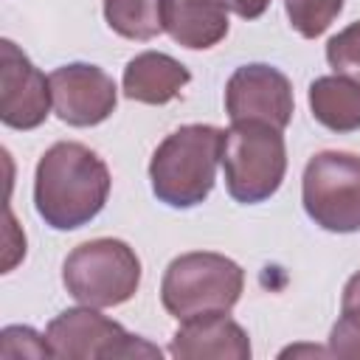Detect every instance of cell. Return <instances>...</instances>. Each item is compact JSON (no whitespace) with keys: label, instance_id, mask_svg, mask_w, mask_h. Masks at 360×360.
<instances>
[{"label":"cell","instance_id":"obj_1","mask_svg":"<svg viewBox=\"0 0 360 360\" xmlns=\"http://www.w3.org/2000/svg\"><path fill=\"white\" fill-rule=\"evenodd\" d=\"M107 163L84 143L59 141L37 163L34 205L45 225L73 231L87 225L110 194Z\"/></svg>","mask_w":360,"mask_h":360},{"label":"cell","instance_id":"obj_2","mask_svg":"<svg viewBox=\"0 0 360 360\" xmlns=\"http://www.w3.org/2000/svg\"><path fill=\"white\" fill-rule=\"evenodd\" d=\"M225 129L211 124H186L163 138L149 160L152 191L172 208L200 205L217 180Z\"/></svg>","mask_w":360,"mask_h":360},{"label":"cell","instance_id":"obj_3","mask_svg":"<svg viewBox=\"0 0 360 360\" xmlns=\"http://www.w3.org/2000/svg\"><path fill=\"white\" fill-rule=\"evenodd\" d=\"M242 290L245 273L233 259L194 250L172 259L163 273L160 301L172 318L186 321L205 312H228L239 301Z\"/></svg>","mask_w":360,"mask_h":360},{"label":"cell","instance_id":"obj_4","mask_svg":"<svg viewBox=\"0 0 360 360\" xmlns=\"http://www.w3.org/2000/svg\"><path fill=\"white\" fill-rule=\"evenodd\" d=\"M222 172L228 194L253 205L273 197L287 172V146L281 129L259 121H236L222 138Z\"/></svg>","mask_w":360,"mask_h":360},{"label":"cell","instance_id":"obj_5","mask_svg":"<svg viewBox=\"0 0 360 360\" xmlns=\"http://www.w3.org/2000/svg\"><path fill=\"white\" fill-rule=\"evenodd\" d=\"M62 281L79 304L118 307L138 292L141 259L121 239H90L68 253Z\"/></svg>","mask_w":360,"mask_h":360},{"label":"cell","instance_id":"obj_6","mask_svg":"<svg viewBox=\"0 0 360 360\" xmlns=\"http://www.w3.org/2000/svg\"><path fill=\"white\" fill-rule=\"evenodd\" d=\"M301 200L315 225L332 233L360 231V155L318 152L301 180Z\"/></svg>","mask_w":360,"mask_h":360},{"label":"cell","instance_id":"obj_7","mask_svg":"<svg viewBox=\"0 0 360 360\" xmlns=\"http://www.w3.org/2000/svg\"><path fill=\"white\" fill-rule=\"evenodd\" d=\"M53 357L87 360V357H160L158 346L129 335L121 323L96 312V307H76L59 312L45 332Z\"/></svg>","mask_w":360,"mask_h":360},{"label":"cell","instance_id":"obj_8","mask_svg":"<svg viewBox=\"0 0 360 360\" xmlns=\"http://www.w3.org/2000/svg\"><path fill=\"white\" fill-rule=\"evenodd\" d=\"M292 84L270 65H242L225 84V112L236 121H259L284 129L292 118Z\"/></svg>","mask_w":360,"mask_h":360},{"label":"cell","instance_id":"obj_9","mask_svg":"<svg viewBox=\"0 0 360 360\" xmlns=\"http://www.w3.org/2000/svg\"><path fill=\"white\" fill-rule=\"evenodd\" d=\"M51 101V79L11 39H0V121L11 129H34L48 118Z\"/></svg>","mask_w":360,"mask_h":360},{"label":"cell","instance_id":"obj_10","mask_svg":"<svg viewBox=\"0 0 360 360\" xmlns=\"http://www.w3.org/2000/svg\"><path fill=\"white\" fill-rule=\"evenodd\" d=\"M53 112L70 127H96L115 110L118 90L112 76L96 65L73 62L56 68L51 76Z\"/></svg>","mask_w":360,"mask_h":360},{"label":"cell","instance_id":"obj_11","mask_svg":"<svg viewBox=\"0 0 360 360\" xmlns=\"http://www.w3.org/2000/svg\"><path fill=\"white\" fill-rule=\"evenodd\" d=\"M169 354L177 360H248V332L225 312H205L180 321Z\"/></svg>","mask_w":360,"mask_h":360},{"label":"cell","instance_id":"obj_12","mask_svg":"<svg viewBox=\"0 0 360 360\" xmlns=\"http://www.w3.org/2000/svg\"><path fill=\"white\" fill-rule=\"evenodd\" d=\"M163 31L183 48L205 51L228 34V8L222 0H160Z\"/></svg>","mask_w":360,"mask_h":360},{"label":"cell","instance_id":"obj_13","mask_svg":"<svg viewBox=\"0 0 360 360\" xmlns=\"http://www.w3.org/2000/svg\"><path fill=\"white\" fill-rule=\"evenodd\" d=\"M191 73L186 65L172 59L169 53L146 51L127 62L124 68V96L141 104H166L180 96L188 84Z\"/></svg>","mask_w":360,"mask_h":360},{"label":"cell","instance_id":"obj_14","mask_svg":"<svg viewBox=\"0 0 360 360\" xmlns=\"http://www.w3.org/2000/svg\"><path fill=\"white\" fill-rule=\"evenodd\" d=\"M309 110L332 132L360 129V84L346 76H321L309 84Z\"/></svg>","mask_w":360,"mask_h":360},{"label":"cell","instance_id":"obj_15","mask_svg":"<svg viewBox=\"0 0 360 360\" xmlns=\"http://www.w3.org/2000/svg\"><path fill=\"white\" fill-rule=\"evenodd\" d=\"M107 25L127 39H152L163 31L160 0H104Z\"/></svg>","mask_w":360,"mask_h":360},{"label":"cell","instance_id":"obj_16","mask_svg":"<svg viewBox=\"0 0 360 360\" xmlns=\"http://www.w3.org/2000/svg\"><path fill=\"white\" fill-rule=\"evenodd\" d=\"M284 8L290 17V25L301 37L315 39L335 22V17L343 8V0H284Z\"/></svg>","mask_w":360,"mask_h":360},{"label":"cell","instance_id":"obj_17","mask_svg":"<svg viewBox=\"0 0 360 360\" xmlns=\"http://www.w3.org/2000/svg\"><path fill=\"white\" fill-rule=\"evenodd\" d=\"M326 62L338 76L360 84V20L346 25L326 42Z\"/></svg>","mask_w":360,"mask_h":360},{"label":"cell","instance_id":"obj_18","mask_svg":"<svg viewBox=\"0 0 360 360\" xmlns=\"http://www.w3.org/2000/svg\"><path fill=\"white\" fill-rule=\"evenodd\" d=\"M0 357L17 360V357H53V349L48 338H39L31 326H6L0 335Z\"/></svg>","mask_w":360,"mask_h":360},{"label":"cell","instance_id":"obj_19","mask_svg":"<svg viewBox=\"0 0 360 360\" xmlns=\"http://www.w3.org/2000/svg\"><path fill=\"white\" fill-rule=\"evenodd\" d=\"M329 354L343 360H360V307L343 309L329 335Z\"/></svg>","mask_w":360,"mask_h":360},{"label":"cell","instance_id":"obj_20","mask_svg":"<svg viewBox=\"0 0 360 360\" xmlns=\"http://www.w3.org/2000/svg\"><path fill=\"white\" fill-rule=\"evenodd\" d=\"M222 3H225V8L236 11L242 20H256V17H262V14L267 11V6H270V0H222Z\"/></svg>","mask_w":360,"mask_h":360},{"label":"cell","instance_id":"obj_21","mask_svg":"<svg viewBox=\"0 0 360 360\" xmlns=\"http://www.w3.org/2000/svg\"><path fill=\"white\" fill-rule=\"evenodd\" d=\"M352 307H360V270L343 287V309H352Z\"/></svg>","mask_w":360,"mask_h":360}]
</instances>
